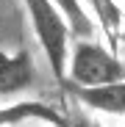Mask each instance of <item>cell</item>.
<instances>
[{
  "label": "cell",
  "mask_w": 125,
  "mask_h": 127,
  "mask_svg": "<svg viewBox=\"0 0 125 127\" xmlns=\"http://www.w3.org/2000/svg\"><path fill=\"white\" fill-rule=\"evenodd\" d=\"M22 6L31 19L33 36L50 64V72L61 83L67 75V55H70V36H72L67 19L53 0H22Z\"/></svg>",
  "instance_id": "obj_1"
},
{
  "label": "cell",
  "mask_w": 125,
  "mask_h": 127,
  "mask_svg": "<svg viewBox=\"0 0 125 127\" xmlns=\"http://www.w3.org/2000/svg\"><path fill=\"white\" fill-rule=\"evenodd\" d=\"M122 77H125V66L109 44H100L92 39H78L70 47L64 80L78 83V86H97V83L122 80Z\"/></svg>",
  "instance_id": "obj_2"
},
{
  "label": "cell",
  "mask_w": 125,
  "mask_h": 127,
  "mask_svg": "<svg viewBox=\"0 0 125 127\" xmlns=\"http://www.w3.org/2000/svg\"><path fill=\"white\" fill-rule=\"evenodd\" d=\"M70 99H75L81 108H89L95 113H109V116H125V77L109 80L97 86H78V83L61 80Z\"/></svg>",
  "instance_id": "obj_3"
},
{
  "label": "cell",
  "mask_w": 125,
  "mask_h": 127,
  "mask_svg": "<svg viewBox=\"0 0 125 127\" xmlns=\"http://www.w3.org/2000/svg\"><path fill=\"white\" fill-rule=\"evenodd\" d=\"M31 122L67 127V113L58 111V105L45 99H17L8 105H0V127H19Z\"/></svg>",
  "instance_id": "obj_4"
},
{
  "label": "cell",
  "mask_w": 125,
  "mask_h": 127,
  "mask_svg": "<svg viewBox=\"0 0 125 127\" xmlns=\"http://www.w3.org/2000/svg\"><path fill=\"white\" fill-rule=\"evenodd\" d=\"M33 83H36V66L28 47H19L17 53L0 50V97L22 94Z\"/></svg>",
  "instance_id": "obj_5"
},
{
  "label": "cell",
  "mask_w": 125,
  "mask_h": 127,
  "mask_svg": "<svg viewBox=\"0 0 125 127\" xmlns=\"http://www.w3.org/2000/svg\"><path fill=\"white\" fill-rule=\"evenodd\" d=\"M86 11H92V19L106 36V44L117 53L120 47V31H122V6L117 0H81Z\"/></svg>",
  "instance_id": "obj_6"
},
{
  "label": "cell",
  "mask_w": 125,
  "mask_h": 127,
  "mask_svg": "<svg viewBox=\"0 0 125 127\" xmlns=\"http://www.w3.org/2000/svg\"><path fill=\"white\" fill-rule=\"evenodd\" d=\"M53 3L64 14L72 36H78V39H92L95 36V19H92V14L86 11V6L81 0H53Z\"/></svg>",
  "instance_id": "obj_7"
},
{
  "label": "cell",
  "mask_w": 125,
  "mask_h": 127,
  "mask_svg": "<svg viewBox=\"0 0 125 127\" xmlns=\"http://www.w3.org/2000/svg\"><path fill=\"white\" fill-rule=\"evenodd\" d=\"M67 127H103L97 119H92V116H86L83 111H70L67 113Z\"/></svg>",
  "instance_id": "obj_8"
},
{
  "label": "cell",
  "mask_w": 125,
  "mask_h": 127,
  "mask_svg": "<svg viewBox=\"0 0 125 127\" xmlns=\"http://www.w3.org/2000/svg\"><path fill=\"white\" fill-rule=\"evenodd\" d=\"M120 44H125V28L120 31Z\"/></svg>",
  "instance_id": "obj_9"
},
{
  "label": "cell",
  "mask_w": 125,
  "mask_h": 127,
  "mask_svg": "<svg viewBox=\"0 0 125 127\" xmlns=\"http://www.w3.org/2000/svg\"><path fill=\"white\" fill-rule=\"evenodd\" d=\"M117 3H120V6H122V8H125V0H117Z\"/></svg>",
  "instance_id": "obj_10"
},
{
  "label": "cell",
  "mask_w": 125,
  "mask_h": 127,
  "mask_svg": "<svg viewBox=\"0 0 125 127\" xmlns=\"http://www.w3.org/2000/svg\"><path fill=\"white\" fill-rule=\"evenodd\" d=\"M47 127H56V124H47Z\"/></svg>",
  "instance_id": "obj_11"
}]
</instances>
